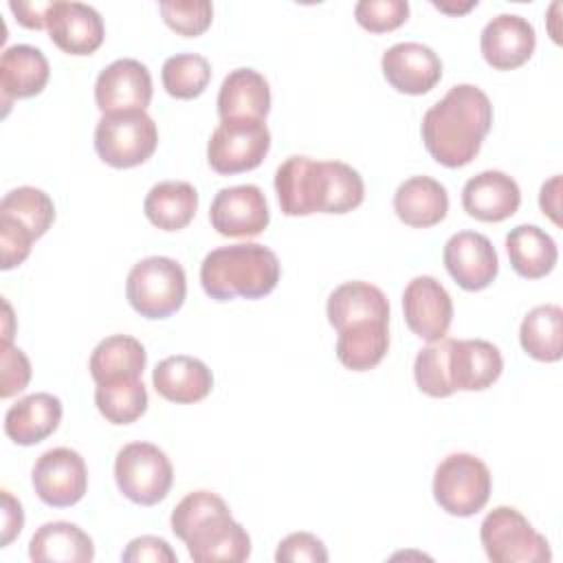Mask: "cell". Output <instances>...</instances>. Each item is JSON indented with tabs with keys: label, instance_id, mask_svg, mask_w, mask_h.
<instances>
[{
	"label": "cell",
	"instance_id": "1",
	"mask_svg": "<svg viewBox=\"0 0 563 563\" xmlns=\"http://www.w3.org/2000/svg\"><path fill=\"white\" fill-rule=\"evenodd\" d=\"M490 125L488 95L473 84H457L424 112L420 134L435 163L464 167L479 154Z\"/></svg>",
	"mask_w": 563,
	"mask_h": 563
},
{
	"label": "cell",
	"instance_id": "2",
	"mask_svg": "<svg viewBox=\"0 0 563 563\" xmlns=\"http://www.w3.org/2000/svg\"><path fill=\"white\" fill-rule=\"evenodd\" d=\"M169 526L196 563H242L251 556L249 532L231 517L227 501L211 490L187 493L172 510Z\"/></svg>",
	"mask_w": 563,
	"mask_h": 563
},
{
	"label": "cell",
	"instance_id": "3",
	"mask_svg": "<svg viewBox=\"0 0 563 563\" xmlns=\"http://www.w3.org/2000/svg\"><path fill=\"white\" fill-rule=\"evenodd\" d=\"M277 255L257 242L218 246L200 264L202 290L216 301L235 297L260 299L275 290L279 282Z\"/></svg>",
	"mask_w": 563,
	"mask_h": 563
},
{
	"label": "cell",
	"instance_id": "4",
	"mask_svg": "<svg viewBox=\"0 0 563 563\" xmlns=\"http://www.w3.org/2000/svg\"><path fill=\"white\" fill-rule=\"evenodd\" d=\"M125 297L141 317L167 319L185 303V268L165 255L145 257L130 268L125 279Z\"/></svg>",
	"mask_w": 563,
	"mask_h": 563
},
{
	"label": "cell",
	"instance_id": "5",
	"mask_svg": "<svg viewBox=\"0 0 563 563\" xmlns=\"http://www.w3.org/2000/svg\"><path fill=\"white\" fill-rule=\"evenodd\" d=\"M479 541L493 563H548L550 543L512 506L493 508L482 526Z\"/></svg>",
	"mask_w": 563,
	"mask_h": 563
},
{
	"label": "cell",
	"instance_id": "6",
	"mask_svg": "<svg viewBox=\"0 0 563 563\" xmlns=\"http://www.w3.org/2000/svg\"><path fill=\"white\" fill-rule=\"evenodd\" d=\"M493 475L473 453L446 455L433 475V497L438 506L453 517L479 512L490 497Z\"/></svg>",
	"mask_w": 563,
	"mask_h": 563
},
{
	"label": "cell",
	"instance_id": "7",
	"mask_svg": "<svg viewBox=\"0 0 563 563\" xmlns=\"http://www.w3.org/2000/svg\"><path fill=\"white\" fill-rule=\"evenodd\" d=\"M158 145V128L145 110L103 114L95 128V150L103 163L130 169L145 163Z\"/></svg>",
	"mask_w": 563,
	"mask_h": 563
},
{
	"label": "cell",
	"instance_id": "8",
	"mask_svg": "<svg viewBox=\"0 0 563 563\" xmlns=\"http://www.w3.org/2000/svg\"><path fill=\"white\" fill-rule=\"evenodd\" d=\"M114 482L130 501L154 506L167 497L174 468L167 453L156 444L130 442L114 457Z\"/></svg>",
	"mask_w": 563,
	"mask_h": 563
},
{
	"label": "cell",
	"instance_id": "9",
	"mask_svg": "<svg viewBox=\"0 0 563 563\" xmlns=\"http://www.w3.org/2000/svg\"><path fill=\"white\" fill-rule=\"evenodd\" d=\"M271 150V132L264 121L233 119L220 121L207 143V161L213 172L233 176L262 165Z\"/></svg>",
	"mask_w": 563,
	"mask_h": 563
},
{
	"label": "cell",
	"instance_id": "10",
	"mask_svg": "<svg viewBox=\"0 0 563 563\" xmlns=\"http://www.w3.org/2000/svg\"><path fill=\"white\" fill-rule=\"evenodd\" d=\"M37 497L53 508L75 506L88 490V468L84 457L68 449L57 446L44 451L31 473Z\"/></svg>",
	"mask_w": 563,
	"mask_h": 563
},
{
	"label": "cell",
	"instance_id": "11",
	"mask_svg": "<svg viewBox=\"0 0 563 563\" xmlns=\"http://www.w3.org/2000/svg\"><path fill=\"white\" fill-rule=\"evenodd\" d=\"M211 227L224 238H255L268 222L271 211L257 185H233L216 194L209 207Z\"/></svg>",
	"mask_w": 563,
	"mask_h": 563
},
{
	"label": "cell",
	"instance_id": "12",
	"mask_svg": "<svg viewBox=\"0 0 563 563\" xmlns=\"http://www.w3.org/2000/svg\"><path fill=\"white\" fill-rule=\"evenodd\" d=\"M95 101L103 114L145 110L152 101V75L132 57L114 59L95 81Z\"/></svg>",
	"mask_w": 563,
	"mask_h": 563
},
{
	"label": "cell",
	"instance_id": "13",
	"mask_svg": "<svg viewBox=\"0 0 563 563\" xmlns=\"http://www.w3.org/2000/svg\"><path fill=\"white\" fill-rule=\"evenodd\" d=\"M402 314L407 328L427 343L446 336L453 321L449 290L431 275L413 277L402 292Z\"/></svg>",
	"mask_w": 563,
	"mask_h": 563
},
{
	"label": "cell",
	"instance_id": "14",
	"mask_svg": "<svg viewBox=\"0 0 563 563\" xmlns=\"http://www.w3.org/2000/svg\"><path fill=\"white\" fill-rule=\"evenodd\" d=\"M442 262L455 284L464 290L488 288L499 271V257L493 242L477 231H457L442 251Z\"/></svg>",
	"mask_w": 563,
	"mask_h": 563
},
{
	"label": "cell",
	"instance_id": "15",
	"mask_svg": "<svg viewBox=\"0 0 563 563\" xmlns=\"http://www.w3.org/2000/svg\"><path fill=\"white\" fill-rule=\"evenodd\" d=\"M383 77L402 95H424L442 79L438 53L420 42H398L383 53Z\"/></svg>",
	"mask_w": 563,
	"mask_h": 563
},
{
	"label": "cell",
	"instance_id": "16",
	"mask_svg": "<svg viewBox=\"0 0 563 563\" xmlns=\"http://www.w3.org/2000/svg\"><path fill=\"white\" fill-rule=\"evenodd\" d=\"M46 31L53 44L68 55H92L106 37L103 18L84 2L53 0Z\"/></svg>",
	"mask_w": 563,
	"mask_h": 563
},
{
	"label": "cell",
	"instance_id": "17",
	"mask_svg": "<svg viewBox=\"0 0 563 563\" xmlns=\"http://www.w3.org/2000/svg\"><path fill=\"white\" fill-rule=\"evenodd\" d=\"M537 46L534 26L517 13H499L486 22L479 35V48L488 66L495 70H512L523 66Z\"/></svg>",
	"mask_w": 563,
	"mask_h": 563
},
{
	"label": "cell",
	"instance_id": "18",
	"mask_svg": "<svg viewBox=\"0 0 563 563\" xmlns=\"http://www.w3.org/2000/svg\"><path fill=\"white\" fill-rule=\"evenodd\" d=\"M519 205L521 189L506 172L486 169L464 183L462 207L479 222H501L517 213Z\"/></svg>",
	"mask_w": 563,
	"mask_h": 563
},
{
	"label": "cell",
	"instance_id": "19",
	"mask_svg": "<svg viewBox=\"0 0 563 563\" xmlns=\"http://www.w3.org/2000/svg\"><path fill=\"white\" fill-rule=\"evenodd\" d=\"M504 369L497 345L484 339H453L449 352V378L457 391L488 389Z\"/></svg>",
	"mask_w": 563,
	"mask_h": 563
},
{
	"label": "cell",
	"instance_id": "20",
	"mask_svg": "<svg viewBox=\"0 0 563 563\" xmlns=\"http://www.w3.org/2000/svg\"><path fill=\"white\" fill-rule=\"evenodd\" d=\"M158 396L176 405H191L207 398L213 389V374L196 356L176 354L163 358L152 374Z\"/></svg>",
	"mask_w": 563,
	"mask_h": 563
},
{
	"label": "cell",
	"instance_id": "21",
	"mask_svg": "<svg viewBox=\"0 0 563 563\" xmlns=\"http://www.w3.org/2000/svg\"><path fill=\"white\" fill-rule=\"evenodd\" d=\"M62 400L48 391L20 398L4 413V433L20 446H33L53 435L62 422Z\"/></svg>",
	"mask_w": 563,
	"mask_h": 563
},
{
	"label": "cell",
	"instance_id": "22",
	"mask_svg": "<svg viewBox=\"0 0 563 563\" xmlns=\"http://www.w3.org/2000/svg\"><path fill=\"white\" fill-rule=\"evenodd\" d=\"M51 77L48 59L31 44H13L0 57V92L9 110L13 99H29L40 95Z\"/></svg>",
	"mask_w": 563,
	"mask_h": 563
},
{
	"label": "cell",
	"instance_id": "23",
	"mask_svg": "<svg viewBox=\"0 0 563 563\" xmlns=\"http://www.w3.org/2000/svg\"><path fill=\"white\" fill-rule=\"evenodd\" d=\"M271 110V88L262 73L255 68L231 70L218 92L220 121L257 119L264 121Z\"/></svg>",
	"mask_w": 563,
	"mask_h": 563
},
{
	"label": "cell",
	"instance_id": "24",
	"mask_svg": "<svg viewBox=\"0 0 563 563\" xmlns=\"http://www.w3.org/2000/svg\"><path fill=\"white\" fill-rule=\"evenodd\" d=\"M394 211L407 227L429 229L449 213L446 187L431 176H411L394 194Z\"/></svg>",
	"mask_w": 563,
	"mask_h": 563
},
{
	"label": "cell",
	"instance_id": "25",
	"mask_svg": "<svg viewBox=\"0 0 563 563\" xmlns=\"http://www.w3.org/2000/svg\"><path fill=\"white\" fill-rule=\"evenodd\" d=\"M325 314L336 332L356 321H389V299L369 282H345L330 292Z\"/></svg>",
	"mask_w": 563,
	"mask_h": 563
},
{
	"label": "cell",
	"instance_id": "26",
	"mask_svg": "<svg viewBox=\"0 0 563 563\" xmlns=\"http://www.w3.org/2000/svg\"><path fill=\"white\" fill-rule=\"evenodd\" d=\"M29 556L35 563H90L95 543L77 523L48 521L31 537Z\"/></svg>",
	"mask_w": 563,
	"mask_h": 563
},
{
	"label": "cell",
	"instance_id": "27",
	"mask_svg": "<svg viewBox=\"0 0 563 563\" xmlns=\"http://www.w3.org/2000/svg\"><path fill=\"white\" fill-rule=\"evenodd\" d=\"M147 363V352L143 343L128 334H112L97 343L90 354L88 369L97 385L141 378Z\"/></svg>",
	"mask_w": 563,
	"mask_h": 563
},
{
	"label": "cell",
	"instance_id": "28",
	"mask_svg": "<svg viewBox=\"0 0 563 563\" xmlns=\"http://www.w3.org/2000/svg\"><path fill=\"white\" fill-rule=\"evenodd\" d=\"M317 167L310 156H288L275 172V194L284 216L317 213Z\"/></svg>",
	"mask_w": 563,
	"mask_h": 563
},
{
	"label": "cell",
	"instance_id": "29",
	"mask_svg": "<svg viewBox=\"0 0 563 563\" xmlns=\"http://www.w3.org/2000/svg\"><path fill=\"white\" fill-rule=\"evenodd\" d=\"M506 251L512 271L526 279H541L556 266L559 249L552 235L537 224H519L506 235Z\"/></svg>",
	"mask_w": 563,
	"mask_h": 563
},
{
	"label": "cell",
	"instance_id": "30",
	"mask_svg": "<svg viewBox=\"0 0 563 563\" xmlns=\"http://www.w3.org/2000/svg\"><path fill=\"white\" fill-rule=\"evenodd\" d=\"M143 211L156 229L180 231L198 211V191L185 180H161L147 191Z\"/></svg>",
	"mask_w": 563,
	"mask_h": 563
},
{
	"label": "cell",
	"instance_id": "31",
	"mask_svg": "<svg viewBox=\"0 0 563 563\" xmlns=\"http://www.w3.org/2000/svg\"><path fill=\"white\" fill-rule=\"evenodd\" d=\"M389 350V321H356L339 330L336 358L352 372L376 367Z\"/></svg>",
	"mask_w": 563,
	"mask_h": 563
},
{
	"label": "cell",
	"instance_id": "32",
	"mask_svg": "<svg viewBox=\"0 0 563 563\" xmlns=\"http://www.w3.org/2000/svg\"><path fill=\"white\" fill-rule=\"evenodd\" d=\"M365 198L361 174L341 161H319L317 167V213H347Z\"/></svg>",
	"mask_w": 563,
	"mask_h": 563
},
{
	"label": "cell",
	"instance_id": "33",
	"mask_svg": "<svg viewBox=\"0 0 563 563\" xmlns=\"http://www.w3.org/2000/svg\"><path fill=\"white\" fill-rule=\"evenodd\" d=\"M563 310L556 303L532 308L519 328V343L528 356L541 363H554L563 356Z\"/></svg>",
	"mask_w": 563,
	"mask_h": 563
},
{
	"label": "cell",
	"instance_id": "34",
	"mask_svg": "<svg viewBox=\"0 0 563 563\" xmlns=\"http://www.w3.org/2000/svg\"><path fill=\"white\" fill-rule=\"evenodd\" d=\"M0 218L22 224L37 240L51 229L55 220V205L46 191L22 185L4 194L0 202Z\"/></svg>",
	"mask_w": 563,
	"mask_h": 563
},
{
	"label": "cell",
	"instance_id": "35",
	"mask_svg": "<svg viewBox=\"0 0 563 563\" xmlns=\"http://www.w3.org/2000/svg\"><path fill=\"white\" fill-rule=\"evenodd\" d=\"M95 405L112 424H130L147 411V389L141 378L97 385Z\"/></svg>",
	"mask_w": 563,
	"mask_h": 563
},
{
	"label": "cell",
	"instance_id": "36",
	"mask_svg": "<svg viewBox=\"0 0 563 563\" xmlns=\"http://www.w3.org/2000/svg\"><path fill=\"white\" fill-rule=\"evenodd\" d=\"M211 79L209 62L198 53H176L165 59L161 70L163 88L174 99H196Z\"/></svg>",
	"mask_w": 563,
	"mask_h": 563
},
{
	"label": "cell",
	"instance_id": "37",
	"mask_svg": "<svg viewBox=\"0 0 563 563\" xmlns=\"http://www.w3.org/2000/svg\"><path fill=\"white\" fill-rule=\"evenodd\" d=\"M453 339H440L422 347L413 361V378L422 394L431 398H446L455 389L449 378V352Z\"/></svg>",
	"mask_w": 563,
	"mask_h": 563
},
{
	"label": "cell",
	"instance_id": "38",
	"mask_svg": "<svg viewBox=\"0 0 563 563\" xmlns=\"http://www.w3.org/2000/svg\"><path fill=\"white\" fill-rule=\"evenodd\" d=\"M158 9L165 24L183 37L202 35L213 20V4L209 0H163Z\"/></svg>",
	"mask_w": 563,
	"mask_h": 563
},
{
	"label": "cell",
	"instance_id": "39",
	"mask_svg": "<svg viewBox=\"0 0 563 563\" xmlns=\"http://www.w3.org/2000/svg\"><path fill=\"white\" fill-rule=\"evenodd\" d=\"M356 22L369 33H387L409 18L407 0H361L354 7Z\"/></svg>",
	"mask_w": 563,
	"mask_h": 563
},
{
	"label": "cell",
	"instance_id": "40",
	"mask_svg": "<svg viewBox=\"0 0 563 563\" xmlns=\"http://www.w3.org/2000/svg\"><path fill=\"white\" fill-rule=\"evenodd\" d=\"M0 363V398H11L29 385L31 363L20 347L11 345V341H2Z\"/></svg>",
	"mask_w": 563,
	"mask_h": 563
},
{
	"label": "cell",
	"instance_id": "41",
	"mask_svg": "<svg viewBox=\"0 0 563 563\" xmlns=\"http://www.w3.org/2000/svg\"><path fill=\"white\" fill-rule=\"evenodd\" d=\"M277 563H325L328 550L323 541L310 532H292L279 541L275 552Z\"/></svg>",
	"mask_w": 563,
	"mask_h": 563
},
{
	"label": "cell",
	"instance_id": "42",
	"mask_svg": "<svg viewBox=\"0 0 563 563\" xmlns=\"http://www.w3.org/2000/svg\"><path fill=\"white\" fill-rule=\"evenodd\" d=\"M33 235L18 222L9 220V218H0V246H2V271L15 268L20 266L29 253H31V244H33Z\"/></svg>",
	"mask_w": 563,
	"mask_h": 563
},
{
	"label": "cell",
	"instance_id": "43",
	"mask_svg": "<svg viewBox=\"0 0 563 563\" xmlns=\"http://www.w3.org/2000/svg\"><path fill=\"white\" fill-rule=\"evenodd\" d=\"M123 563H176L178 556L161 537L143 534L132 539L121 552Z\"/></svg>",
	"mask_w": 563,
	"mask_h": 563
},
{
	"label": "cell",
	"instance_id": "44",
	"mask_svg": "<svg viewBox=\"0 0 563 563\" xmlns=\"http://www.w3.org/2000/svg\"><path fill=\"white\" fill-rule=\"evenodd\" d=\"M51 7H53V0H48V2H22V0H11L9 2V9H11V13L15 15V20L22 24V26H26V29H35V31H40V29H46V20H48V11H51Z\"/></svg>",
	"mask_w": 563,
	"mask_h": 563
},
{
	"label": "cell",
	"instance_id": "45",
	"mask_svg": "<svg viewBox=\"0 0 563 563\" xmlns=\"http://www.w3.org/2000/svg\"><path fill=\"white\" fill-rule=\"evenodd\" d=\"M24 526V510L22 504L9 493L2 490V548H7L20 532Z\"/></svg>",
	"mask_w": 563,
	"mask_h": 563
},
{
	"label": "cell",
	"instance_id": "46",
	"mask_svg": "<svg viewBox=\"0 0 563 563\" xmlns=\"http://www.w3.org/2000/svg\"><path fill=\"white\" fill-rule=\"evenodd\" d=\"M539 207L543 216H548L554 224H561V174H554L550 180L541 185L539 194Z\"/></svg>",
	"mask_w": 563,
	"mask_h": 563
},
{
	"label": "cell",
	"instance_id": "47",
	"mask_svg": "<svg viewBox=\"0 0 563 563\" xmlns=\"http://www.w3.org/2000/svg\"><path fill=\"white\" fill-rule=\"evenodd\" d=\"M433 7H435V9H440V11H444V13H451V15H455V13H466V11H471L473 7H477V0H471V2H464V4L433 2Z\"/></svg>",
	"mask_w": 563,
	"mask_h": 563
},
{
	"label": "cell",
	"instance_id": "48",
	"mask_svg": "<svg viewBox=\"0 0 563 563\" xmlns=\"http://www.w3.org/2000/svg\"><path fill=\"white\" fill-rule=\"evenodd\" d=\"M2 303H4V321H7V325H9V323H11V306H9L7 301H2ZM11 336H13V334H11V330L7 328V330L2 332V341H11Z\"/></svg>",
	"mask_w": 563,
	"mask_h": 563
}]
</instances>
